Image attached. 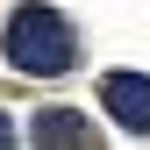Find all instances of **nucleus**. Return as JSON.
I'll use <instances>...</instances> for the list:
<instances>
[{
	"label": "nucleus",
	"mask_w": 150,
	"mask_h": 150,
	"mask_svg": "<svg viewBox=\"0 0 150 150\" xmlns=\"http://www.w3.org/2000/svg\"><path fill=\"white\" fill-rule=\"evenodd\" d=\"M71 57H79V36L57 7H14L7 14V64L14 71L57 79V71H71Z\"/></svg>",
	"instance_id": "f257e3e1"
},
{
	"label": "nucleus",
	"mask_w": 150,
	"mask_h": 150,
	"mask_svg": "<svg viewBox=\"0 0 150 150\" xmlns=\"http://www.w3.org/2000/svg\"><path fill=\"white\" fill-rule=\"evenodd\" d=\"M100 107L129 129V136H150V79L143 71H107L100 79Z\"/></svg>",
	"instance_id": "f03ea898"
},
{
	"label": "nucleus",
	"mask_w": 150,
	"mask_h": 150,
	"mask_svg": "<svg viewBox=\"0 0 150 150\" xmlns=\"http://www.w3.org/2000/svg\"><path fill=\"white\" fill-rule=\"evenodd\" d=\"M29 136H36V143H50V150H79V143H93V122H86V115H71V107H43Z\"/></svg>",
	"instance_id": "7ed1b4c3"
},
{
	"label": "nucleus",
	"mask_w": 150,
	"mask_h": 150,
	"mask_svg": "<svg viewBox=\"0 0 150 150\" xmlns=\"http://www.w3.org/2000/svg\"><path fill=\"white\" fill-rule=\"evenodd\" d=\"M7 143H14V122H7V115H0V150H7Z\"/></svg>",
	"instance_id": "20e7f679"
}]
</instances>
